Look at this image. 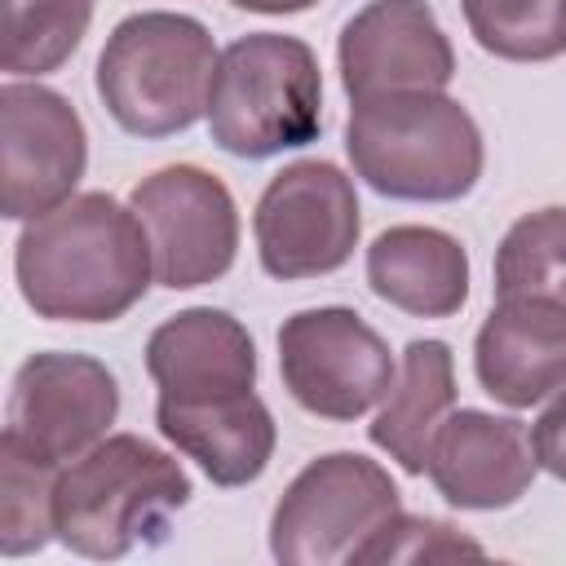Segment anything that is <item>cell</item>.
Wrapping results in <instances>:
<instances>
[{
    "mask_svg": "<svg viewBox=\"0 0 566 566\" xmlns=\"http://www.w3.org/2000/svg\"><path fill=\"white\" fill-rule=\"evenodd\" d=\"M13 279L35 318L115 323L155 279L150 239L128 203L106 190H84L22 226Z\"/></svg>",
    "mask_w": 566,
    "mask_h": 566,
    "instance_id": "cell-1",
    "label": "cell"
},
{
    "mask_svg": "<svg viewBox=\"0 0 566 566\" xmlns=\"http://www.w3.org/2000/svg\"><path fill=\"white\" fill-rule=\"evenodd\" d=\"M190 495L195 486L181 460L137 433H106L57 469L53 526L71 553L115 562L133 548L164 544Z\"/></svg>",
    "mask_w": 566,
    "mask_h": 566,
    "instance_id": "cell-2",
    "label": "cell"
},
{
    "mask_svg": "<svg viewBox=\"0 0 566 566\" xmlns=\"http://www.w3.org/2000/svg\"><path fill=\"white\" fill-rule=\"evenodd\" d=\"M345 150L358 181L402 203H455L486 168L478 119L447 93L354 102L345 119Z\"/></svg>",
    "mask_w": 566,
    "mask_h": 566,
    "instance_id": "cell-3",
    "label": "cell"
},
{
    "mask_svg": "<svg viewBox=\"0 0 566 566\" xmlns=\"http://www.w3.org/2000/svg\"><path fill=\"white\" fill-rule=\"evenodd\" d=\"M217 57L212 31L199 18L142 9L106 35L93 88L124 133L172 137L208 115Z\"/></svg>",
    "mask_w": 566,
    "mask_h": 566,
    "instance_id": "cell-4",
    "label": "cell"
},
{
    "mask_svg": "<svg viewBox=\"0 0 566 566\" xmlns=\"http://www.w3.org/2000/svg\"><path fill=\"white\" fill-rule=\"evenodd\" d=\"M208 133L234 159L301 150L323 133V71L301 35L252 31L221 49Z\"/></svg>",
    "mask_w": 566,
    "mask_h": 566,
    "instance_id": "cell-5",
    "label": "cell"
},
{
    "mask_svg": "<svg viewBox=\"0 0 566 566\" xmlns=\"http://www.w3.org/2000/svg\"><path fill=\"white\" fill-rule=\"evenodd\" d=\"M394 513H402V495L376 460L358 451H327L310 460L279 495L270 517V553L283 566L354 562V553Z\"/></svg>",
    "mask_w": 566,
    "mask_h": 566,
    "instance_id": "cell-6",
    "label": "cell"
},
{
    "mask_svg": "<svg viewBox=\"0 0 566 566\" xmlns=\"http://www.w3.org/2000/svg\"><path fill=\"white\" fill-rule=\"evenodd\" d=\"M363 212L354 177L332 159H296L256 199L252 234L261 270L279 283L336 274L358 248Z\"/></svg>",
    "mask_w": 566,
    "mask_h": 566,
    "instance_id": "cell-7",
    "label": "cell"
},
{
    "mask_svg": "<svg viewBox=\"0 0 566 566\" xmlns=\"http://www.w3.org/2000/svg\"><path fill=\"white\" fill-rule=\"evenodd\" d=\"M279 376L301 411L318 420H358L385 402L398 363L358 310L318 305L279 327Z\"/></svg>",
    "mask_w": 566,
    "mask_h": 566,
    "instance_id": "cell-8",
    "label": "cell"
},
{
    "mask_svg": "<svg viewBox=\"0 0 566 566\" xmlns=\"http://www.w3.org/2000/svg\"><path fill=\"white\" fill-rule=\"evenodd\" d=\"M128 208L150 239L159 287L190 292L230 274L239 256V208L230 186L208 168L168 164L133 186Z\"/></svg>",
    "mask_w": 566,
    "mask_h": 566,
    "instance_id": "cell-9",
    "label": "cell"
},
{
    "mask_svg": "<svg viewBox=\"0 0 566 566\" xmlns=\"http://www.w3.org/2000/svg\"><path fill=\"white\" fill-rule=\"evenodd\" d=\"M119 416V380L93 354L44 349L31 354L9 385L4 438L40 464L62 469L111 433Z\"/></svg>",
    "mask_w": 566,
    "mask_h": 566,
    "instance_id": "cell-10",
    "label": "cell"
},
{
    "mask_svg": "<svg viewBox=\"0 0 566 566\" xmlns=\"http://www.w3.org/2000/svg\"><path fill=\"white\" fill-rule=\"evenodd\" d=\"M88 168V133L80 111L35 80L0 88V212L35 221L66 203Z\"/></svg>",
    "mask_w": 566,
    "mask_h": 566,
    "instance_id": "cell-11",
    "label": "cell"
},
{
    "mask_svg": "<svg viewBox=\"0 0 566 566\" xmlns=\"http://www.w3.org/2000/svg\"><path fill=\"white\" fill-rule=\"evenodd\" d=\"M336 66L349 102L447 93L455 49L424 0H371L340 27Z\"/></svg>",
    "mask_w": 566,
    "mask_h": 566,
    "instance_id": "cell-12",
    "label": "cell"
},
{
    "mask_svg": "<svg viewBox=\"0 0 566 566\" xmlns=\"http://www.w3.org/2000/svg\"><path fill=\"white\" fill-rule=\"evenodd\" d=\"M531 429L517 416H495L478 407L451 411L429 442V482L451 509L495 513L517 504L535 482Z\"/></svg>",
    "mask_w": 566,
    "mask_h": 566,
    "instance_id": "cell-13",
    "label": "cell"
},
{
    "mask_svg": "<svg viewBox=\"0 0 566 566\" xmlns=\"http://www.w3.org/2000/svg\"><path fill=\"white\" fill-rule=\"evenodd\" d=\"M478 385L526 411L566 385V305L544 296H504L473 336Z\"/></svg>",
    "mask_w": 566,
    "mask_h": 566,
    "instance_id": "cell-14",
    "label": "cell"
},
{
    "mask_svg": "<svg viewBox=\"0 0 566 566\" xmlns=\"http://www.w3.org/2000/svg\"><path fill=\"white\" fill-rule=\"evenodd\" d=\"M146 371L159 398L199 402L256 389V345L230 310L195 305L164 318L146 340Z\"/></svg>",
    "mask_w": 566,
    "mask_h": 566,
    "instance_id": "cell-15",
    "label": "cell"
},
{
    "mask_svg": "<svg viewBox=\"0 0 566 566\" xmlns=\"http://www.w3.org/2000/svg\"><path fill=\"white\" fill-rule=\"evenodd\" d=\"M159 433L203 469L212 486H248L274 460V416L256 389L199 398V402H155Z\"/></svg>",
    "mask_w": 566,
    "mask_h": 566,
    "instance_id": "cell-16",
    "label": "cell"
},
{
    "mask_svg": "<svg viewBox=\"0 0 566 566\" xmlns=\"http://www.w3.org/2000/svg\"><path fill=\"white\" fill-rule=\"evenodd\" d=\"M367 287L416 318H451L469 301V252L438 226H389L367 248Z\"/></svg>",
    "mask_w": 566,
    "mask_h": 566,
    "instance_id": "cell-17",
    "label": "cell"
},
{
    "mask_svg": "<svg viewBox=\"0 0 566 566\" xmlns=\"http://www.w3.org/2000/svg\"><path fill=\"white\" fill-rule=\"evenodd\" d=\"M455 411V358L447 340H411L402 349L398 376L367 424L371 447H380L402 473L420 478L429 464V442L438 424Z\"/></svg>",
    "mask_w": 566,
    "mask_h": 566,
    "instance_id": "cell-18",
    "label": "cell"
},
{
    "mask_svg": "<svg viewBox=\"0 0 566 566\" xmlns=\"http://www.w3.org/2000/svg\"><path fill=\"white\" fill-rule=\"evenodd\" d=\"M93 0H4V71L40 80L57 71L88 35Z\"/></svg>",
    "mask_w": 566,
    "mask_h": 566,
    "instance_id": "cell-19",
    "label": "cell"
},
{
    "mask_svg": "<svg viewBox=\"0 0 566 566\" xmlns=\"http://www.w3.org/2000/svg\"><path fill=\"white\" fill-rule=\"evenodd\" d=\"M544 296L566 305V208L517 217L495 248V301Z\"/></svg>",
    "mask_w": 566,
    "mask_h": 566,
    "instance_id": "cell-20",
    "label": "cell"
},
{
    "mask_svg": "<svg viewBox=\"0 0 566 566\" xmlns=\"http://www.w3.org/2000/svg\"><path fill=\"white\" fill-rule=\"evenodd\" d=\"M478 49L504 62H553L566 53V0H460Z\"/></svg>",
    "mask_w": 566,
    "mask_h": 566,
    "instance_id": "cell-21",
    "label": "cell"
},
{
    "mask_svg": "<svg viewBox=\"0 0 566 566\" xmlns=\"http://www.w3.org/2000/svg\"><path fill=\"white\" fill-rule=\"evenodd\" d=\"M53 482L57 469L31 460L27 451L0 442V553L27 557L57 539L53 526Z\"/></svg>",
    "mask_w": 566,
    "mask_h": 566,
    "instance_id": "cell-22",
    "label": "cell"
},
{
    "mask_svg": "<svg viewBox=\"0 0 566 566\" xmlns=\"http://www.w3.org/2000/svg\"><path fill=\"white\" fill-rule=\"evenodd\" d=\"M486 548L469 535H460L451 522L420 517V513H394L358 553L349 566L371 562H438V557H482Z\"/></svg>",
    "mask_w": 566,
    "mask_h": 566,
    "instance_id": "cell-23",
    "label": "cell"
},
{
    "mask_svg": "<svg viewBox=\"0 0 566 566\" xmlns=\"http://www.w3.org/2000/svg\"><path fill=\"white\" fill-rule=\"evenodd\" d=\"M531 447H535L539 469L553 473L557 482H566V385L553 394V402L531 424Z\"/></svg>",
    "mask_w": 566,
    "mask_h": 566,
    "instance_id": "cell-24",
    "label": "cell"
},
{
    "mask_svg": "<svg viewBox=\"0 0 566 566\" xmlns=\"http://www.w3.org/2000/svg\"><path fill=\"white\" fill-rule=\"evenodd\" d=\"M230 4L248 13H301V9H314L318 0H230Z\"/></svg>",
    "mask_w": 566,
    "mask_h": 566,
    "instance_id": "cell-25",
    "label": "cell"
}]
</instances>
